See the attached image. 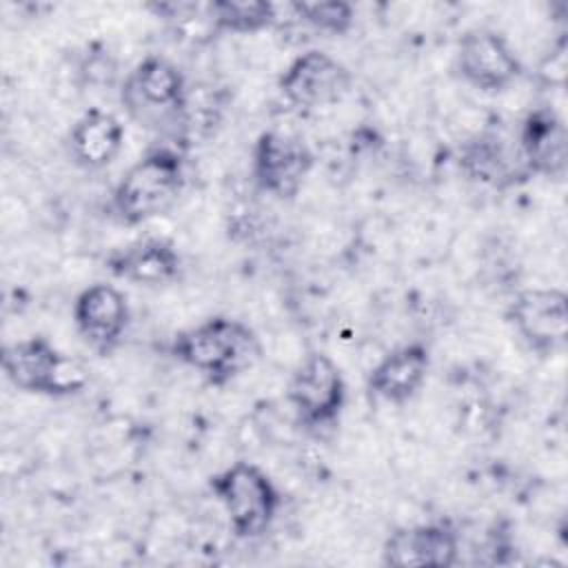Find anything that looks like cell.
I'll return each instance as SVG.
<instances>
[{"label": "cell", "instance_id": "4", "mask_svg": "<svg viewBox=\"0 0 568 568\" xmlns=\"http://www.w3.org/2000/svg\"><path fill=\"white\" fill-rule=\"evenodd\" d=\"M2 371L18 390L47 397L75 395L89 382L87 366L58 351L42 335L7 344L2 351Z\"/></svg>", "mask_w": 568, "mask_h": 568}, {"label": "cell", "instance_id": "10", "mask_svg": "<svg viewBox=\"0 0 568 568\" xmlns=\"http://www.w3.org/2000/svg\"><path fill=\"white\" fill-rule=\"evenodd\" d=\"M277 89L293 106H331L348 93L351 71L326 51L308 49L288 62Z\"/></svg>", "mask_w": 568, "mask_h": 568}, {"label": "cell", "instance_id": "11", "mask_svg": "<svg viewBox=\"0 0 568 568\" xmlns=\"http://www.w3.org/2000/svg\"><path fill=\"white\" fill-rule=\"evenodd\" d=\"M73 324L93 353L102 357L111 355L129 326L126 295L106 282L87 286L73 302Z\"/></svg>", "mask_w": 568, "mask_h": 568}, {"label": "cell", "instance_id": "1", "mask_svg": "<svg viewBox=\"0 0 568 568\" xmlns=\"http://www.w3.org/2000/svg\"><path fill=\"white\" fill-rule=\"evenodd\" d=\"M169 353L184 366L197 371L211 386H226L255 366L262 346L248 324L215 315L175 333Z\"/></svg>", "mask_w": 568, "mask_h": 568}, {"label": "cell", "instance_id": "18", "mask_svg": "<svg viewBox=\"0 0 568 568\" xmlns=\"http://www.w3.org/2000/svg\"><path fill=\"white\" fill-rule=\"evenodd\" d=\"M209 22L215 31L257 33L277 20V7L266 0H215L206 4Z\"/></svg>", "mask_w": 568, "mask_h": 568}, {"label": "cell", "instance_id": "13", "mask_svg": "<svg viewBox=\"0 0 568 568\" xmlns=\"http://www.w3.org/2000/svg\"><path fill=\"white\" fill-rule=\"evenodd\" d=\"M519 158L528 175L561 178L568 164V133L550 106L532 109L519 126Z\"/></svg>", "mask_w": 568, "mask_h": 568}, {"label": "cell", "instance_id": "3", "mask_svg": "<svg viewBox=\"0 0 568 568\" xmlns=\"http://www.w3.org/2000/svg\"><path fill=\"white\" fill-rule=\"evenodd\" d=\"M189 89L182 71L162 55L140 60L122 84V104L142 126L180 135L189 131Z\"/></svg>", "mask_w": 568, "mask_h": 568}, {"label": "cell", "instance_id": "17", "mask_svg": "<svg viewBox=\"0 0 568 568\" xmlns=\"http://www.w3.org/2000/svg\"><path fill=\"white\" fill-rule=\"evenodd\" d=\"M459 169L475 182L504 186L515 178V162L497 135L481 133L459 149Z\"/></svg>", "mask_w": 568, "mask_h": 568}, {"label": "cell", "instance_id": "19", "mask_svg": "<svg viewBox=\"0 0 568 568\" xmlns=\"http://www.w3.org/2000/svg\"><path fill=\"white\" fill-rule=\"evenodd\" d=\"M288 9L306 22L308 27L328 33V36H344L351 31L355 22V11L348 2L342 0H315V2H291Z\"/></svg>", "mask_w": 568, "mask_h": 568}, {"label": "cell", "instance_id": "6", "mask_svg": "<svg viewBox=\"0 0 568 568\" xmlns=\"http://www.w3.org/2000/svg\"><path fill=\"white\" fill-rule=\"evenodd\" d=\"M286 399L306 430L335 428L346 406V382L339 366L326 353L311 351L291 373Z\"/></svg>", "mask_w": 568, "mask_h": 568}, {"label": "cell", "instance_id": "5", "mask_svg": "<svg viewBox=\"0 0 568 568\" xmlns=\"http://www.w3.org/2000/svg\"><path fill=\"white\" fill-rule=\"evenodd\" d=\"M209 488L224 508L233 535L240 539L262 537L282 504L273 479L251 462H235L211 475Z\"/></svg>", "mask_w": 568, "mask_h": 568}, {"label": "cell", "instance_id": "14", "mask_svg": "<svg viewBox=\"0 0 568 568\" xmlns=\"http://www.w3.org/2000/svg\"><path fill=\"white\" fill-rule=\"evenodd\" d=\"M430 371V351L422 342H408L384 355L368 375V393L393 406L417 397Z\"/></svg>", "mask_w": 568, "mask_h": 568}, {"label": "cell", "instance_id": "2", "mask_svg": "<svg viewBox=\"0 0 568 568\" xmlns=\"http://www.w3.org/2000/svg\"><path fill=\"white\" fill-rule=\"evenodd\" d=\"M184 186V155L169 144L153 146L115 184L111 195L113 215L126 226H140L171 211Z\"/></svg>", "mask_w": 568, "mask_h": 568}, {"label": "cell", "instance_id": "12", "mask_svg": "<svg viewBox=\"0 0 568 568\" xmlns=\"http://www.w3.org/2000/svg\"><path fill=\"white\" fill-rule=\"evenodd\" d=\"M457 559L459 532L448 521L397 528L382 548V561L395 568H450Z\"/></svg>", "mask_w": 568, "mask_h": 568}, {"label": "cell", "instance_id": "7", "mask_svg": "<svg viewBox=\"0 0 568 568\" xmlns=\"http://www.w3.org/2000/svg\"><path fill=\"white\" fill-rule=\"evenodd\" d=\"M506 322L537 355H552L568 339V297L559 288L519 291L506 306Z\"/></svg>", "mask_w": 568, "mask_h": 568}, {"label": "cell", "instance_id": "8", "mask_svg": "<svg viewBox=\"0 0 568 568\" xmlns=\"http://www.w3.org/2000/svg\"><path fill=\"white\" fill-rule=\"evenodd\" d=\"M313 164V151L302 138L282 131H264L253 146L251 173L260 191L277 200H293L304 186Z\"/></svg>", "mask_w": 568, "mask_h": 568}, {"label": "cell", "instance_id": "16", "mask_svg": "<svg viewBox=\"0 0 568 568\" xmlns=\"http://www.w3.org/2000/svg\"><path fill=\"white\" fill-rule=\"evenodd\" d=\"M124 126L111 111H84L67 135L71 160L84 171H100L109 166L122 151Z\"/></svg>", "mask_w": 568, "mask_h": 568}, {"label": "cell", "instance_id": "15", "mask_svg": "<svg viewBox=\"0 0 568 568\" xmlns=\"http://www.w3.org/2000/svg\"><path fill=\"white\" fill-rule=\"evenodd\" d=\"M113 277L142 284L162 286L171 284L182 273V255L166 237H144L113 251L106 260Z\"/></svg>", "mask_w": 568, "mask_h": 568}, {"label": "cell", "instance_id": "9", "mask_svg": "<svg viewBox=\"0 0 568 568\" xmlns=\"http://www.w3.org/2000/svg\"><path fill=\"white\" fill-rule=\"evenodd\" d=\"M455 69L479 91H501L521 75V62L508 40L486 27L466 31L455 51Z\"/></svg>", "mask_w": 568, "mask_h": 568}]
</instances>
